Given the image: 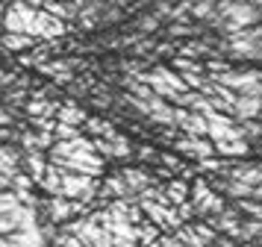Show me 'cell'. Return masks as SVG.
<instances>
[{"mask_svg": "<svg viewBox=\"0 0 262 247\" xmlns=\"http://www.w3.org/2000/svg\"><path fill=\"white\" fill-rule=\"evenodd\" d=\"M221 47L230 50L238 59H256V62H262V24L248 27V30H238V33H230L227 41H221Z\"/></svg>", "mask_w": 262, "mask_h": 247, "instance_id": "obj_1", "label": "cell"}, {"mask_svg": "<svg viewBox=\"0 0 262 247\" xmlns=\"http://www.w3.org/2000/svg\"><path fill=\"white\" fill-rule=\"evenodd\" d=\"M36 15H38L36 6H30L24 0H12V3L6 6V12H3V18H0V27H3L6 33H30L33 35Z\"/></svg>", "mask_w": 262, "mask_h": 247, "instance_id": "obj_2", "label": "cell"}, {"mask_svg": "<svg viewBox=\"0 0 262 247\" xmlns=\"http://www.w3.org/2000/svg\"><path fill=\"white\" fill-rule=\"evenodd\" d=\"M65 171H77V174H89V176H100L103 174V156H97V150H83L65 156V159H50Z\"/></svg>", "mask_w": 262, "mask_h": 247, "instance_id": "obj_3", "label": "cell"}, {"mask_svg": "<svg viewBox=\"0 0 262 247\" xmlns=\"http://www.w3.org/2000/svg\"><path fill=\"white\" fill-rule=\"evenodd\" d=\"M139 206H142L147 215H150V221L159 223V227H180V212L171 206V203H159V200H150V197H139Z\"/></svg>", "mask_w": 262, "mask_h": 247, "instance_id": "obj_4", "label": "cell"}, {"mask_svg": "<svg viewBox=\"0 0 262 247\" xmlns=\"http://www.w3.org/2000/svg\"><path fill=\"white\" fill-rule=\"evenodd\" d=\"M68 33V24L56 18V15H50L48 9H38L36 15V27H33V35L41 38V41H53V38H62V35Z\"/></svg>", "mask_w": 262, "mask_h": 247, "instance_id": "obj_5", "label": "cell"}, {"mask_svg": "<svg viewBox=\"0 0 262 247\" xmlns=\"http://www.w3.org/2000/svg\"><path fill=\"white\" fill-rule=\"evenodd\" d=\"M177 129L180 132H189V136H206L209 139V121H206V115L194 112V109H186V106H177Z\"/></svg>", "mask_w": 262, "mask_h": 247, "instance_id": "obj_6", "label": "cell"}, {"mask_svg": "<svg viewBox=\"0 0 262 247\" xmlns=\"http://www.w3.org/2000/svg\"><path fill=\"white\" fill-rule=\"evenodd\" d=\"M194 203H198V212L201 215H221L227 209L224 203H221V197L206 186V179H198L194 183Z\"/></svg>", "mask_w": 262, "mask_h": 247, "instance_id": "obj_7", "label": "cell"}, {"mask_svg": "<svg viewBox=\"0 0 262 247\" xmlns=\"http://www.w3.org/2000/svg\"><path fill=\"white\" fill-rule=\"evenodd\" d=\"M262 115V97L259 94H238L233 103V118L238 121H256Z\"/></svg>", "mask_w": 262, "mask_h": 247, "instance_id": "obj_8", "label": "cell"}, {"mask_svg": "<svg viewBox=\"0 0 262 247\" xmlns=\"http://www.w3.org/2000/svg\"><path fill=\"white\" fill-rule=\"evenodd\" d=\"M174 144H177L180 153H189V156H198V159L212 156V139H206V136H183Z\"/></svg>", "mask_w": 262, "mask_h": 247, "instance_id": "obj_9", "label": "cell"}, {"mask_svg": "<svg viewBox=\"0 0 262 247\" xmlns=\"http://www.w3.org/2000/svg\"><path fill=\"white\" fill-rule=\"evenodd\" d=\"M38 44H41V38H36L30 33H6L3 30V38H0V47L9 50V53H27V50H33Z\"/></svg>", "mask_w": 262, "mask_h": 247, "instance_id": "obj_10", "label": "cell"}, {"mask_svg": "<svg viewBox=\"0 0 262 247\" xmlns=\"http://www.w3.org/2000/svg\"><path fill=\"white\" fill-rule=\"evenodd\" d=\"M62 179H65V168H59L56 162H50L48 171H45V176L38 179V186L53 197V194H62Z\"/></svg>", "mask_w": 262, "mask_h": 247, "instance_id": "obj_11", "label": "cell"}, {"mask_svg": "<svg viewBox=\"0 0 262 247\" xmlns=\"http://www.w3.org/2000/svg\"><path fill=\"white\" fill-rule=\"evenodd\" d=\"M59 106L56 100H48V97H33L30 103H27V115L30 118H56V112H59Z\"/></svg>", "mask_w": 262, "mask_h": 247, "instance_id": "obj_12", "label": "cell"}, {"mask_svg": "<svg viewBox=\"0 0 262 247\" xmlns=\"http://www.w3.org/2000/svg\"><path fill=\"white\" fill-rule=\"evenodd\" d=\"M121 174H124V179H127V186L133 188V194H142V191H147V188L154 186V179H150L147 171H139V168H124Z\"/></svg>", "mask_w": 262, "mask_h": 247, "instance_id": "obj_13", "label": "cell"}, {"mask_svg": "<svg viewBox=\"0 0 262 247\" xmlns=\"http://www.w3.org/2000/svg\"><path fill=\"white\" fill-rule=\"evenodd\" d=\"M18 247H48V238H45V233H41V227H36V230H18V233L9 235Z\"/></svg>", "mask_w": 262, "mask_h": 247, "instance_id": "obj_14", "label": "cell"}, {"mask_svg": "<svg viewBox=\"0 0 262 247\" xmlns=\"http://www.w3.org/2000/svg\"><path fill=\"white\" fill-rule=\"evenodd\" d=\"M56 121H65V124H74V127H83L85 121H89V115H85L74 100H65V103L59 106V112H56Z\"/></svg>", "mask_w": 262, "mask_h": 247, "instance_id": "obj_15", "label": "cell"}, {"mask_svg": "<svg viewBox=\"0 0 262 247\" xmlns=\"http://www.w3.org/2000/svg\"><path fill=\"white\" fill-rule=\"evenodd\" d=\"M24 165H27V174L33 176V179H41L45 171H48V159H45V150H33V153H24Z\"/></svg>", "mask_w": 262, "mask_h": 247, "instance_id": "obj_16", "label": "cell"}, {"mask_svg": "<svg viewBox=\"0 0 262 247\" xmlns=\"http://www.w3.org/2000/svg\"><path fill=\"white\" fill-rule=\"evenodd\" d=\"M212 218H215V227H218V230L230 233L233 238H242V223L236 221V215H233L230 209H224L221 215H212Z\"/></svg>", "mask_w": 262, "mask_h": 247, "instance_id": "obj_17", "label": "cell"}, {"mask_svg": "<svg viewBox=\"0 0 262 247\" xmlns=\"http://www.w3.org/2000/svg\"><path fill=\"white\" fill-rule=\"evenodd\" d=\"M215 150L224 156H248V139H230V141H215Z\"/></svg>", "mask_w": 262, "mask_h": 247, "instance_id": "obj_18", "label": "cell"}, {"mask_svg": "<svg viewBox=\"0 0 262 247\" xmlns=\"http://www.w3.org/2000/svg\"><path fill=\"white\" fill-rule=\"evenodd\" d=\"M174 71H180V74H206V65H201L191 56H177L174 59Z\"/></svg>", "mask_w": 262, "mask_h": 247, "instance_id": "obj_19", "label": "cell"}, {"mask_svg": "<svg viewBox=\"0 0 262 247\" xmlns=\"http://www.w3.org/2000/svg\"><path fill=\"white\" fill-rule=\"evenodd\" d=\"M159 230H162L159 223H154V221H142V223H139V241H142L144 247H150V244L156 241V238H159Z\"/></svg>", "mask_w": 262, "mask_h": 247, "instance_id": "obj_20", "label": "cell"}, {"mask_svg": "<svg viewBox=\"0 0 262 247\" xmlns=\"http://www.w3.org/2000/svg\"><path fill=\"white\" fill-rule=\"evenodd\" d=\"M165 191H168V200H171L174 206H180V203L186 200V194H189V186H186L183 179H171L165 186Z\"/></svg>", "mask_w": 262, "mask_h": 247, "instance_id": "obj_21", "label": "cell"}, {"mask_svg": "<svg viewBox=\"0 0 262 247\" xmlns=\"http://www.w3.org/2000/svg\"><path fill=\"white\" fill-rule=\"evenodd\" d=\"M89 132H95V136H103V139H109V136H115V127L109 124V121H100V118H89L83 124Z\"/></svg>", "mask_w": 262, "mask_h": 247, "instance_id": "obj_22", "label": "cell"}, {"mask_svg": "<svg viewBox=\"0 0 262 247\" xmlns=\"http://www.w3.org/2000/svg\"><path fill=\"white\" fill-rule=\"evenodd\" d=\"M177 238L183 241V244H189V247H206V241L198 235L194 227H177Z\"/></svg>", "mask_w": 262, "mask_h": 247, "instance_id": "obj_23", "label": "cell"}, {"mask_svg": "<svg viewBox=\"0 0 262 247\" xmlns=\"http://www.w3.org/2000/svg\"><path fill=\"white\" fill-rule=\"evenodd\" d=\"M18 206H21V197H18V191H12V188L0 191V215H6V212H15Z\"/></svg>", "mask_w": 262, "mask_h": 247, "instance_id": "obj_24", "label": "cell"}, {"mask_svg": "<svg viewBox=\"0 0 262 247\" xmlns=\"http://www.w3.org/2000/svg\"><path fill=\"white\" fill-rule=\"evenodd\" d=\"M109 141H112V150H115V159H127L133 153V144L121 132H115V136H109Z\"/></svg>", "mask_w": 262, "mask_h": 247, "instance_id": "obj_25", "label": "cell"}, {"mask_svg": "<svg viewBox=\"0 0 262 247\" xmlns=\"http://www.w3.org/2000/svg\"><path fill=\"white\" fill-rule=\"evenodd\" d=\"M56 141H68V139H77L80 136V127H74V124H65V121H56Z\"/></svg>", "mask_w": 262, "mask_h": 247, "instance_id": "obj_26", "label": "cell"}, {"mask_svg": "<svg viewBox=\"0 0 262 247\" xmlns=\"http://www.w3.org/2000/svg\"><path fill=\"white\" fill-rule=\"evenodd\" d=\"M12 233H18V218H15V212H6V215H0V235Z\"/></svg>", "mask_w": 262, "mask_h": 247, "instance_id": "obj_27", "label": "cell"}, {"mask_svg": "<svg viewBox=\"0 0 262 247\" xmlns=\"http://www.w3.org/2000/svg\"><path fill=\"white\" fill-rule=\"evenodd\" d=\"M159 21H162V18H159L156 12H147V15H142V18L136 21V27H139V30H144V33H150V30H156V27H159Z\"/></svg>", "mask_w": 262, "mask_h": 247, "instance_id": "obj_28", "label": "cell"}, {"mask_svg": "<svg viewBox=\"0 0 262 247\" xmlns=\"http://www.w3.org/2000/svg\"><path fill=\"white\" fill-rule=\"evenodd\" d=\"M56 247H85V244H83V241H80V238H77L74 233L62 230V233L56 235Z\"/></svg>", "mask_w": 262, "mask_h": 247, "instance_id": "obj_29", "label": "cell"}, {"mask_svg": "<svg viewBox=\"0 0 262 247\" xmlns=\"http://www.w3.org/2000/svg\"><path fill=\"white\" fill-rule=\"evenodd\" d=\"M262 233V221H248L242 223V238H253V235Z\"/></svg>", "mask_w": 262, "mask_h": 247, "instance_id": "obj_30", "label": "cell"}, {"mask_svg": "<svg viewBox=\"0 0 262 247\" xmlns=\"http://www.w3.org/2000/svg\"><path fill=\"white\" fill-rule=\"evenodd\" d=\"M150 247H189V244H183L177 235H174V238H171V235H159V238H156Z\"/></svg>", "mask_w": 262, "mask_h": 247, "instance_id": "obj_31", "label": "cell"}, {"mask_svg": "<svg viewBox=\"0 0 262 247\" xmlns=\"http://www.w3.org/2000/svg\"><path fill=\"white\" fill-rule=\"evenodd\" d=\"M238 206H242V209H245V212H250V215H253V218H259V221H262V203H253V197L242 200V203H238Z\"/></svg>", "mask_w": 262, "mask_h": 247, "instance_id": "obj_32", "label": "cell"}, {"mask_svg": "<svg viewBox=\"0 0 262 247\" xmlns=\"http://www.w3.org/2000/svg\"><path fill=\"white\" fill-rule=\"evenodd\" d=\"M194 230H198V235H201V238H203V241H206V244H212L215 233H212V230H209V227H206V223H198Z\"/></svg>", "mask_w": 262, "mask_h": 247, "instance_id": "obj_33", "label": "cell"}, {"mask_svg": "<svg viewBox=\"0 0 262 247\" xmlns=\"http://www.w3.org/2000/svg\"><path fill=\"white\" fill-rule=\"evenodd\" d=\"M162 162H165L168 168H174V171H180V162L174 159V156H162Z\"/></svg>", "mask_w": 262, "mask_h": 247, "instance_id": "obj_34", "label": "cell"}, {"mask_svg": "<svg viewBox=\"0 0 262 247\" xmlns=\"http://www.w3.org/2000/svg\"><path fill=\"white\" fill-rule=\"evenodd\" d=\"M9 121H12V115H9V112H6V109H0V124H3V127H6V124H9Z\"/></svg>", "mask_w": 262, "mask_h": 247, "instance_id": "obj_35", "label": "cell"}, {"mask_svg": "<svg viewBox=\"0 0 262 247\" xmlns=\"http://www.w3.org/2000/svg\"><path fill=\"white\" fill-rule=\"evenodd\" d=\"M139 153H142V159H154V150H150V147H142Z\"/></svg>", "mask_w": 262, "mask_h": 247, "instance_id": "obj_36", "label": "cell"}, {"mask_svg": "<svg viewBox=\"0 0 262 247\" xmlns=\"http://www.w3.org/2000/svg\"><path fill=\"white\" fill-rule=\"evenodd\" d=\"M115 247H139L136 241H115Z\"/></svg>", "mask_w": 262, "mask_h": 247, "instance_id": "obj_37", "label": "cell"}, {"mask_svg": "<svg viewBox=\"0 0 262 247\" xmlns=\"http://www.w3.org/2000/svg\"><path fill=\"white\" fill-rule=\"evenodd\" d=\"M112 3H118V6H127V3H136V0H112Z\"/></svg>", "mask_w": 262, "mask_h": 247, "instance_id": "obj_38", "label": "cell"}, {"mask_svg": "<svg viewBox=\"0 0 262 247\" xmlns=\"http://www.w3.org/2000/svg\"><path fill=\"white\" fill-rule=\"evenodd\" d=\"M256 200H262V186H256V194H253Z\"/></svg>", "mask_w": 262, "mask_h": 247, "instance_id": "obj_39", "label": "cell"}, {"mask_svg": "<svg viewBox=\"0 0 262 247\" xmlns=\"http://www.w3.org/2000/svg\"><path fill=\"white\" fill-rule=\"evenodd\" d=\"M245 3H253V6H259L262 9V0H245Z\"/></svg>", "mask_w": 262, "mask_h": 247, "instance_id": "obj_40", "label": "cell"}, {"mask_svg": "<svg viewBox=\"0 0 262 247\" xmlns=\"http://www.w3.org/2000/svg\"><path fill=\"white\" fill-rule=\"evenodd\" d=\"M212 3H221V0H212Z\"/></svg>", "mask_w": 262, "mask_h": 247, "instance_id": "obj_41", "label": "cell"}]
</instances>
